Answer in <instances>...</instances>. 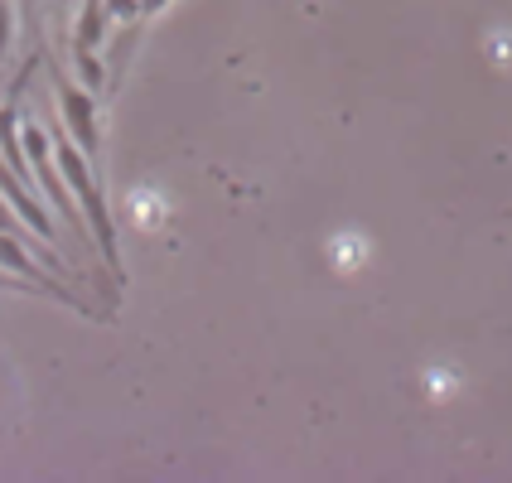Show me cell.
I'll return each mask as SVG.
<instances>
[{"label": "cell", "instance_id": "obj_1", "mask_svg": "<svg viewBox=\"0 0 512 483\" xmlns=\"http://www.w3.org/2000/svg\"><path fill=\"white\" fill-rule=\"evenodd\" d=\"M54 160H58L63 184H68L73 199H78V213H83L92 247L107 261L112 281L121 285L126 281V271H121V242H116V218H112V208H107V189H102V179H97V165H92L73 141H63V131H58V141H54Z\"/></svg>", "mask_w": 512, "mask_h": 483}, {"label": "cell", "instance_id": "obj_2", "mask_svg": "<svg viewBox=\"0 0 512 483\" xmlns=\"http://www.w3.org/2000/svg\"><path fill=\"white\" fill-rule=\"evenodd\" d=\"M54 102H58V116L68 121V136L73 145L83 150L87 160L102 170V131H97V92L87 83H73V78H63L54 73Z\"/></svg>", "mask_w": 512, "mask_h": 483}, {"label": "cell", "instance_id": "obj_3", "mask_svg": "<svg viewBox=\"0 0 512 483\" xmlns=\"http://www.w3.org/2000/svg\"><path fill=\"white\" fill-rule=\"evenodd\" d=\"M107 20H112V5L107 0H83L78 10V25H73V63L83 73V83L92 92H102V63H97V49L107 39Z\"/></svg>", "mask_w": 512, "mask_h": 483}, {"label": "cell", "instance_id": "obj_4", "mask_svg": "<svg viewBox=\"0 0 512 483\" xmlns=\"http://www.w3.org/2000/svg\"><path fill=\"white\" fill-rule=\"evenodd\" d=\"M15 20H20V5L15 0H0V63H5L10 44H15Z\"/></svg>", "mask_w": 512, "mask_h": 483}, {"label": "cell", "instance_id": "obj_5", "mask_svg": "<svg viewBox=\"0 0 512 483\" xmlns=\"http://www.w3.org/2000/svg\"><path fill=\"white\" fill-rule=\"evenodd\" d=\"M0 228H5V232H25V223H20V213L10 208V199H5V194H0Z\"/></svg>", "mask_w": 512, "mask_h": 483}, {"label": "cell", "instance_id": "obj_6", "mask_svg": "<svg viewBox=\"0 0 512 483\" xmlns=\"http://www.w3.org/2000/svg\"><path fill=\"white\" fill-rule=\"evenodd\" d=\"M174 0H141V20H155L160 10H170Z\"/></svg>", "mask_w": 512, "mask_h": 483}, {"label": "cell", "instance_id": "obj_7", "mask_svg": "<svg viewBox=\"0 0 512 483\" xmlns=\"http://www.w3.org/2000/svg\"><path fill=\"white\" fill-rule=\"evenodd\" d=\"M15 5H20V15H25V20H34V0H15Z\"/></svg>", "mask_w": 512, "mask_h": 483}, {"label": "cell", "instance_id": "obj_8", "mask_svg": "<svg viewBox=\"0 0 512 483\" xmlns=\"http://www.w3.org/2000/svg\"><path fill=\"white\" fill-rule=\"evenodd\" d=\"M5 285H10V276H0V290H5Z\"/></svg>", "mask_w": 512, "mask_h": 483}]
</instances>
